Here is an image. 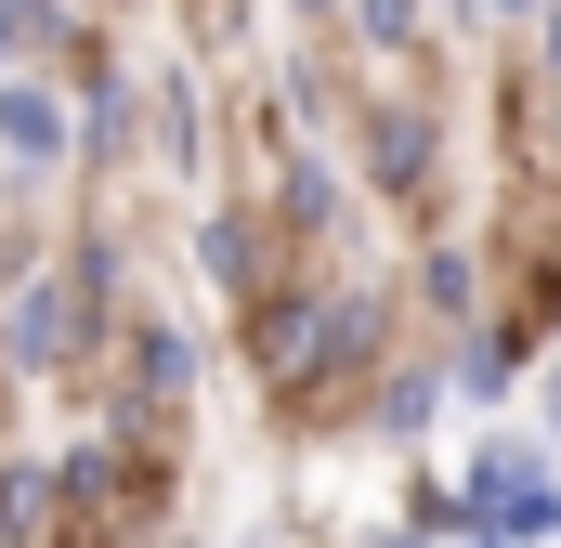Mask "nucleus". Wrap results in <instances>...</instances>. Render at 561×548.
<instances>
[{"label": "nucleus", "instance_id": "1", "mask_svg": "<svg viewBox=\"0 0 561 548\" xmlns=\"http://www.w3.org/2000/svg\"><path fill=\"white\" fill-rule=\"evenodd\" d=\"M470 523H496V536H561V496L536 483V457H523V444L470 457Z\"/></svg>", "mask_w": 561, "mask_h": 548}, {"label": "nucleus", "instance_id": "2", "mask_svg": "<svg viewBox=\"0 0 561 548\" xmlns=\"http://www.w3.org/2000/svg\"><path fill=\"white\" fill-rule=\"evenodd\" d=\"M0 144H13L26 170H39V157L66 144V118H53V92H13V79H0Z\"/></svg>", "mask_w": 561, "mask_h": 548}, {"label": "nucleus", "instance_id": "3", "mask_svg": "<svg viewBox=\"0 0 561 548\" xmlns=\"http://www.w3.org/2000/svg\"><path fill=\"white\" fill-rule=\"evenodd\" d=\"M66 313H79V287H39V300L13 313V366H53V353H66Z\"/></svg>", "mask_w": 561, "mask_h": 548}, {"label": "nucleus", "instance_id": "4", "mask_svg": "<svg viewBox=\"0 0 561 548\" xmlns=\"http://www.w3.org/2000/svg\"><path fill=\"white\" fill-rule=\"evenodd\" d=\"M26 13H39V0H0V53H13V39H26Z\"/></svg>", "mask_w": 561, "mask_h": 548}]
</instances>
